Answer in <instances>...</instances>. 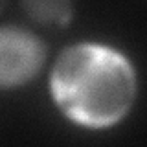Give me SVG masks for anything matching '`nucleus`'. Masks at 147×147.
Returning <instances> with one entry per match:
<instances>
[{"label":"nucleus","mask_w":147,"mask_h":147,"mask_svg":"<svg viewBox=\"0 0 147 147\" xmlns=\"http://www.w3.org/2000/svg\"><path fill=\"white\" fill-rule=\"evenodd\" d=\"M50 92L74 123L88 129L112 127L134 105L136 70L121 52L107 44L76 42L55 59Z\"/></svg>","instance_id":"obj_1"},{"label":"nucleus","mask_w":147,"mask_h":147,"mask_svg":"<svg viewBox=\"0 0 147 147\" xmlns=\"http://www.w3.org/2000/svg\"><path fill=\"white\" fill-rule=\"evenodd\" d=\"M42 37L20 24L0 26V90L18 88L33 81L46 63Z\"/></svg>","instance_id":"obj_2"},{"label":"nucleus","mask_w":147,"mask_h":147,"mask_svg":"<svg viewBox=\"0 0 147 147\" xmlns=\"http://www.w3.org/2000/svg\"><path fill=\"white\" fill-rule=\"evenodd\" d=\"M30 20L39 26H64L74 17V4L68 0H24L20 2Z\"/></svg>","instance_id":"obj_3"},{"label":"nucleus","mask_w":147,"mask_h":147,"mask_svg":"<svg viewBox=\"0 0 147 147\" xmlns=\"http://www.w3.org/2000/svg\"><path fill=\"white\" fill-rule=\"evenodd\" d=\"M6 7H7V2H4V0H0V15H2V13L6 11Z\"/></svg>","instance_id":"obj_4"}]
</instances>
